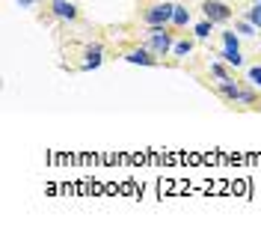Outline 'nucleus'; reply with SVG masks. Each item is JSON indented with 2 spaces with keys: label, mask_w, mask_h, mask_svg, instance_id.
Here are the masks:
<instances>
[{
  "label": "nucleus",
  "mask_w": 261,
  "mask_h": 232,
  "mask_svg": "<svg viewBox=\"0 0 261 232\" xmlns=\"http://www.w3.org/2000/svg\"><path fill=\"white\" fill-rule=\"evenodd\" d=\"M172 12H175V3H154L143 12V21L148 27H166L172 21Z\"/></svg>",
  "instance_id": "nucleus-1"
},
{
  "label": "nucleus",
  "mask_w": 261,
  "mask_h": 232,
  "mask_svg": "<svg viewBox=\"0 0 261 232\" xmlns=\"http://www.w3.org/2000/svg\"><path fill=\"white\" fill-rule=\"evenodd\" d=\"M202 12H205V18H211L214 24H228L231 15H234L226 0H205L202 3Z\"/></svg>",
  "instance_id": "nucleus-2"
},
{
  "label": "nucleus",
  "mask_w": 261,
  "mask_h": 232,
  "mask_svg": "<svg viewBox=\"0 0 261 232\" xmlns=\"http://www.w3.org/2000/svg\"><path fill=\"white\" fill-rule=\"evenodd\" d=\"M148 45H151V51L158 54V57H163V54H169L172 51V33L166 30V27H151V33H148Z\"/></svg>",
  "instance_id": "nucleus-3"
},
{
  "label": "nucleus",
  "mask_w": 261,
  "mask_h": 232,
  "mask_svg": "<svg viewBox=\"0 0 261 232\" xmlns=\"http://www.w3.org/2000/svg\"><path fill=\"white\" fill-rule=\"evenodd\" d=\"M128 63H140V66H158V54L148 48H128L125 51Z\"/></svg>",
  "instance_id": "nucleus-4"
},
{
  "label": "nucleus",
  "mask_w": 261,
  "mask_h": 232,
  "mask_svg": "<svg viewBox=\"0 0 261 232\" xmlns=\"http://www.w3.org/2000/svg\"><path fill=\"white\" fill-rule=\"evenodd\" d=\"M50 12L57 18H63V21H77V15H81L71 0H50Z\"/></svg>",
  "instance_id": "nucleus-5"
},
{
  "label": "nucleus",
  "mask_w": 261,
  "mask_h": 232,
  "mask_svg": "<svg viewBox=\"0 0 261 232\" xmlns=\"http://www.w3.org/2000/svg\"><path fill=\"white\" fill-rule=\"evenodd\" d=\"M83 68H98L101 63H104V45L101 42H95V45H89V48L83 51Z\"/></svg>",
  "instance_id": "nucleus-6"
},
{
  "label": "nucleus",
  "mask_w": 261,
  "mask_h": 232,
  "mask_svg": "<svg viewBox=\"0 0 261 232\" xmlns=\"http://www.w3.org/2000/svg\"><path fill=\"white\" fill-rule=\"evenodd\" d=\"M220 96L228 99V101H238L241 99V86L231 81V78H226V81H220Z\"/></svg>",
  "instance_id": "nucleus-7"
},
{
  "label": "nucleus",
  "mask_w": 261,
  "mask_h": 232,
  "mask_svg": "<svg viewBox=\"0 0 261 232\" xmlns=\"http://www.w3.org/2000/svg\"><path fill=\"white\" fill-rule=\"evenodd\" d=\"M217 57H223V63H228V66H244V54H241V51H228V48H223L220 51V54H217Z\"/></svg>",
  "instance_id": "nucleus-8"
},
{
  "label": "nucleus",
  "mask_w": 261,
  "mask_h": 232,
  "mask_svg": "<svg viewBox=\"0 0 261 232\" xmlns=\"http://www.w3.org/2000/svg\"><path fill=\"white\" fill-rule=\"evenodd\" d=\"M172 24H175V27H187V24H190V9H187V6H175Z\"/></svg>",
  "instance_id": "nucleus-9"
},
{
  "label": "nucleus",
  "mask_w": 261,
  "mask_h": 232,
  "mask_svg": "<svg viewBox=\"0 0 261 232\" xmlns=\"http://www.w3.org/2000/svg\"><path fill=\"white\" fill-rule=\"evenodd\" d=\"M193 33H196V39H208V36L214 33V21L211 18H205V21H199L193 27Z\"/></svg>",
  "instance_id": "nucleus-10"
},
{
  "label": "nucleus",
  "mask_w": 261,
  "mask_h": 232,
  "mask_svg": "<svg viewBox=\"0 0 261 232\" xmlns=\"http://www.w3.org/2000/svg\"><path fill=\"white\" fill-rule=\"evenodd\" d=\"M246 21H249V24H255V27L261 30V3H252V6L246 9Z\"/></svg>",
  "instance_id": "nucleus-11"
},
{
  "label": "nucleus",
  "mask_w": 261,
  "mask_h": 232,
  "mask_svg": "<svg viewBox=\"0 0 261 232\" xmlns=\"http://www.w3.org/2000/svg\"><path fill=\"white\" fill-rule=\"evenodd\" d=\"M172 51H175V57H187V54H193V42L190 39H181V42L172 45Z\"/></svg>",
  "instance_id": "nucleus-12"
},
{
  "label": "nucleus",
  "mask_w": 261,
  "mask_h": 232,
  "mask_svg": "<svg viewBox=\"0 0 261 232\" xmlns=\"http://www.w3.org/2000/svg\"><path fill=\"white\" fill-rule=\"evenodd\" d=\"M223 48H228V51H241V42H238L234 30H226V33H223Z\"/></svg>",
  "instance_id": "nucleus-13"
},
{
  "label": "nucleus",
  "mask_w": 261,
  "mask_h": 232,
  "mask_svg": "<svg viewBox=\"0 0 261 232\" xmlns=\"http://www.w3.org/2000/svg\"><path fill=\"white\" fill-rule=\"evenodd\" d=\"M246 81L252 83L255 89H261V66H249V72H246Z\"/></svg>",
  "instance_id": "nucleus-14"
},
{
  "label": "nucleus",
  "mask_w": 261,
  "mask_h": 232,
  "mask_svg": "<svg viewBox=\"0 0 261 232\" xmlns=\"http://www.w3.org/2000/svg\"><path fill=\"white\" fill-rule=\"evenodd\" d=\"M234 30H238V33L241 36H255V30H258V27H255V24H249V21H238V24H234Z\"/></svg>",
  "instance_id": "nucleus-15"
},
{
  "label": "nucleus",
  "mask_w": 261,
  "mask_h": 232,
  "mask_svg": "<svg viewBox=\"0 0 261 232\" xmlns=\"http://www.w3.org/2000/svg\"><path fill=\"white\" fill-rule=\"evenodd\" d=\"M211 75L217 78V81H226V78H231V75H228L226 68L220 66V63H211Z\"/></svg>",
  "instance_id": "nucleus-16"
},
{
  "label": "nucleus",
  "mask_w": 261,
  "mask_h": 232,
  "mask_svg": "<svg viewBox=\"0 0 261 232\" xmlns=\"http://www.w3.org/2000/svg\"><path fill=\"white\" fill-rule=\"evenodd\" d=\"M238 101H244V104H258V96H255L252 89H241V99Z\"/></svg>",
  "instance_id": "nucleus-17"
},
{
  "label": "nucleus",
  "mask_w": 261,
  "mask_h": 232,
  "mask_svg": "<svg viewBox=\"0 0 261 232\" xmlns=\"http://www.w3.org/2000/svg\"><path fill=\"white\" fill-rule=\"evenodd\" d=\"M21 6H33V3H39V0H18Z\"/></svg>",
  "instance_id": "nucleus-18"
},
{
  "label": "nucleus",
  "mask_w": 261,
  "mask_h": 232,
  "mask_svg": "<svg viewBox=\"0 0 261 232\" xmlns=\"http://www.w3.org/2000/svg\"><path fill=\"white\" fill-rule=\"evenodd\" d=\"M255 3H261V0H255Z\"/></svg>",
  "instance_id": "nucleus-19"
}]
</instances>
